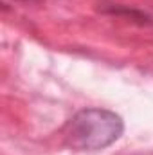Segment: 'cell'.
Here are the masks:
<instances>
[{
	"label": "cell",
	"mask_w": 153,
	"mask_h": 155,
	"mask_svg": "<svg viewBox=\"0 0 153 155\" xmlns=\"http://www.w3.org/2000/svg\"><path fill=\"white\" fill-rule=\"evenodd\" d=\"M124 132V121L106 108H83L65 124V144L77 152H99L112 146Z\"/></svg>",
	"instance_id": "6da1fadb"
},
{
	"label": "cell",
	"mask_w": 153,
	"mask_h": 155,
	"mask_svg": "<svg viewBox=\"0 0 153 155\" xmlns=\"http://www.w3.org/2000/svg\"><path fill=\"white\" fill-rule=\"evenodd\" d=\"M106 11L114 13V15H126V16H130L132 20H135L139 24H151L153 22L151 16H148L146 13L137 11V9H128L126 5H110V7H106Z\"/></svg>",
	"instance_id": "7a4b0ae2"
},
{
	"label": "cell",
	"mask_w": 153,
	"mask_h": 155,
	"mask_svg": "<svg viewBox=\"0 0 153 155\" xmlns=\"http://www.w3.org/2000/svg\"><path fill=\"white\" fill-rule=\"evenodd\" d=\"M16 2H34V0H16Z\"/></svg>",
	"instance_id": "3957f363"
}]
</instances>
